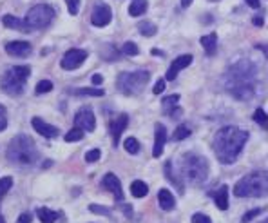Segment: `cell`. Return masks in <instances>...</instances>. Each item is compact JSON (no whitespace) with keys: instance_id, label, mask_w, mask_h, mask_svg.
Returning <instances> with one entry per match:
<instances>
[{"instance_id":"6da1fadb","label":"cell","mask_w":268,"mask_h":223,"mask_svg":"<svg viewBox=\"0 0 268 223\" xmlns=\"http://www.w3.org/2000/svg\"><path fill=\"white\" fill-rule=\"evenodd\" d=\"M249 138L250 134L239 127H234V125L221 127L214 136V151H216L217 160L225 165L234 163Z\"/></svg>"},{"instance_id":"7a4b0ae2","label":"cell","mask_w":268,"mask_h":223,"mask_svg":"<svg viewBox=\"0 0 268 223\" xmlns=\"http://www.w3.org/2000/svg\"><path fill=\"white\" fill-rule=\"evenodd\" d=\"M255 78V65L241 60L236 65H232V69L227 75V87L230 95L236 96L237 100H250L255 93L254 87Z\"/></svg>"},{"instance_id":"3957f363","label":"cell","mask_w":268,"mask_h":223,"mask_svg":"<svg viewBox=\"0 0 268 223\" xmlns=\"http://www.w3.org/2000/svg\"><path fill=\"white\" fill-rule=\"evenodd\" d=\"M7 158H9V162L17 163V165H33V163L38 162L40 154L31 136L19 134V136H15L13 140H11V143H9Z\"/></svg>"},{"instance_id":"277c9868","label":"cell","mask_w":268,"mask_h":223,"mask_svg":"<svg viewBox=\"0 0 268 223\" xmlns=\"http://www.w3.org/2000/svg\"><path fill=\"white\" fill-rule=\"evenodd\" d=\"M209 162L199 156L196 153H187L181 156L179 160V172H181V178L187 180L191 185H199L203 183L207 176H209Z\"/></svg>"},{"instance_id":"5b68a950","label":"cell","mask_w":268,"mask_h":223,"mask_svg":"<svg viewBox=\"0 0 268 223\" xmlns=\"http://www.w3.org/2000/svg\"><path fill=\"white\" fill-rule=\"evenodd\" d=\"M237 198H265L268 196V171H255L247 174L234 185Z\"/></svg>"},{"instance_id":"8992f818","label":"cell","mask_w":268,"mask_h":223,"mask_svg":"<svg viewBox=\"0 0 268 223\" xmlns=\"http://www.w3.org/2000/svg\"><path fill=\"white\" fill-rule=\"evenodd\" d=\"M29 75H31V67L29 65H15V67H11V69H7L4 73V77L0 80V87L9 96L22 95Z\"/></svg>"},{"instance_id":"52a82bcc","label":"cell","mask_w":268,"mask_h":223,"mask_svg":"<svg viewBox=\"0 0 268 223\" xmlns=\"http://www.w3.org/2000/svg\"><path fill=\"white\" fill-rule=\"evenodd\" d=\"M149 78H151V73L149 71H134V73H121L118 80H116V85L118 89L123 93V95H138L143 91V87L147 85Z\"/></svg>"},{"instance_id":"ba28073f","label":"cell","mask_w":268,"mask_h":223,"mask_svg":"<svg viewBox=\"0 0 268 223\" xmlns=\"http://www.w3.org/2000/svg\"><path fill=\"white\" fill-rule=\"evenodd\" d=\"M55 9L49 4H37L33 6L26 15V24L29 29H44L53 22L55 19Z\"/></svg>"},{"instance_id":"9c48e42d","label":"cell","mask_w":268,"mask_h":223,"mask_svg":"<svg viewBox=\"0 0 268 223\" xmlns=\"http://www.w3.org/2000/svg\"><path fill=\"white\" fill-rule=\"evenodd\" d=\"M85 60H87V51H85V49H69V51L64 55L60 65H62V69L65 71H73V69H78Z\"/></svg>"},{"instance_id":"30bf717a","label":"cell","mask_w":268,"mask_h":223,"mask_svg":"<svg viewBox=\"0 0 268 223\" xmlns=\"http://www.w3.org/2000/svg\"><path fill=\"white\" fill-rule=\"evenodd\" d=\"M113 20V11H111V7L107 4H103V2H98L93 9V13H91V22H93V26L96 27H105Z\"/></svg>"},{"instance_id":"8fae6325","label":"cell","mask_w":268,"mask_h":223,"mask_svg":"<svg viewBox=\"0 0 268 223\" xmlns=\"http://www.w3.org/2000/svg\"><path fill=\"white\" fill-rule=\"evenodd\" d=\"M75 125L83 131H95L96 127V118H95V113H93V109L91 107H82L78 109V113L75 115Z\"/></svg>"},{"instance_id":"7c38bea8","label":"cell","mask_w":268,"mask_h":223,"mask_svg":"<svg viewBox=\"0 0 268 223\" xmlns=\"http://www.w3.org/2000/svg\"><path fill=\"white\" fill-rule=\"evenodd\" d=\"M33 51V47L29 42H24V40H13V42H7L6 44V53L11 55V57L17 58H26L29 57Z\"/></svg>"},{"instance_id":"4fadbf2b","label":"cell","mask_w":268,"mask_h":223,"mask_svg":"<svg viewBox=\"0 0 268 223\" xmlns=\"http://www.w3.org/2000/svg\"><path fill=\"white\" fill-rule=\"evenodd\" d=\"M127 125H129V116L125 115V113L118 115L115 120L111 122V136H113V143H115V147L120 143V136H121V133L127 129Z\"/></svg>"},{"instance_id":"5bb4252c","label":"cell","mask_w":268,"mask_h":223,"mask_svg":"<svg viewBox=\"0 0 268 223\" xmlns=\"http://www.w3.org/2000/svg\"><path fill=\"white\" fill-rule=\"evenodd\" d=\"M102 187L113 192L118 202H121V200H123L121 183H120V180H118V176H116V174H113V172H107V174L103 176V180H102Z\"/></svg>"},{"instance_id":"9a60e30c","label":"cell","mask_w":268,"mask_h":223,"mask_svg":"<svg viewBox=\"0 0 268 223\" xmlns=\"http://www.w3.org/2000/svg\"><path fill=\"white\" fill-rule=\"evenodd\" d=\"M154 149H153V156L154 158H160L163 154V147H165V142H167V129L163 123H156L154 125Z\"/></svg>"},{"instance_id":"2e32d148","label":"cell","mask_w":268,"mask_h":223,"mask_svg":"<svg viewBox=\"0 0 268 223\" xmlns=\"http://www.w3.org/2000/svg\"><path fill=\"white\" fill-rule=\"evenodd\" d=\"M31 125H33V129L37 131L38 134H42L44 138H57L58 136V127H55V125H49L47 122H44L42 118H38V116H35L31 120Z\"/></svg>"},{"instance_id":"e0dca14e","label":"cell","mask_w":268,"mask_h":223,"mask_svg":"<svg viewBox=\"0 0 268 223\" xmlns=\"http://www.w3.org/2000/svg\"><path fill=\"white\" fill-rule=\"evenodd\" d=\"M191 64H192V57H191V55H181V57H178L172 62V64H171L169 71H167L165 80H174V78L178 77L179 71L185 69V67H189Z\"/></svg>"},{"instance_id":"ac0fdd59","label":"cell","mask_w":268,"mask_h":223,"mask_svg":"<svg viewBox=\"0 0 268 223\" xmlns=\"http://www.w3.org/2000/svg\"><path fill=\"white\" fill-rule=\"evenodd\" d=\"M2 24L6 27H9V29H17V31H22V33L31 31V29L27 27L26 20H20L17 19V17H13V15H4V17H2Z\"/></svg>"},{"instance_id":"d6986e66","label":"cell","mask_w":268,"mask_h":223,"mask_svg":"<svg viewBox=\"0 0 268 223\" xmlns=\"http://www.w3.org/2000/svg\"><path fill=\"white\" fill-rule=\"evenodd\" d=\"M214 202H216L217 209L219 210H227L229 209V185H221L216 192H212Z\"/></svg>"},{"instance_id":"ffe728a7","label":"cell","mask_w":268,"mask_h":223,"mask_svg":"<svg viewBox=\"0 0 268 223\" xmlns=\"http://www.w3.org/2000/svg\"><path fill=\"white\" fill-rule=\"evenodd\" d=\"M158 203L163 210H172L176 207V200H174L172 192L169 189H160L158 192Z\"/></svg>"},{"instance_id":"44dd1931","label":"cell","mask_w":268,"mask_h":223,"mask_svg":"<svg viewBox=\"0 0 268 223\" xmlns=\"http://www.w3.org/2000/svg\"><path fill=\"white\" fill-rule=\"evenodd\" d=\"M201 45H203L205 53L209 55V57H214L217 51V35L216 33H211V35H205V37H201Z\"/></svg>"},{"instance_id":"7402d4cb","label":"cell","mask_w":268,"mask_h":223,"mask_svg":"<svg viewBox=\"0 0 268 223\" xmlns=\"http://www.w3.org/2000/svg\"><path fill=\"white\" fill-rule=\"evenodd\" d=\"M37 216L42 223H55L58 220V212L51 209H45V207H40L37 209Z\"/></svg>"},{"instance_id":"603a6c76","label":"cell","mask_w":268,"mask_h":223,"mask_svg":"<svg viewBox=\"0 0 268 223\" xmlns=\"http://www.w3.org/2000/svg\"><path fill=\"white\" fill-rule=\"evenodd\" d=\"M147 192H149V187L145 182H141V180H134L133 183H131V194H133L134 198L147 196Z\"/></svg>"},{"instance_id":"cb8c5ba5","label":"cell","mask_w":268,"mask_h":223,"mask_svg":"<svg viewBox=\"0 0 268 223\" xmlns=\"http://www.w3.org/2000/svg\"><path fill=\"white\" fill-rule=\"evenodd\" d=\"M145 11H147V0H136L129 7V15L131 17H141Z\"/></svg>"},{"instance_id":"d4e9b609","label":"cell","mask_w":268,"mask_h":223,"mask_svg":"<svg viewBox=\"0 0 268 223\" xmlns=\"http://www.w3.org/2000/svg\"><path fill=\"white\" fill-rule=\"evenodd\" d=\"M165 176H167V180H169L171 183H174L179 189V191L183 192V183L179 182L178 176H176V174L172 172V162H167V163H165Z\"/></svg>"},{"instance_id":"484cf974","label":"cell","mask_w":268,"mask_h":223,"mask_svg":"<svg viewBox=\"0 0 268 223\" xmlns=\"http://www.w3.org/2000/svg\"><path fill=\"white\" fill-rule=\"evenodd\" d=\"M178 102H179V95H171V96H165L163 98V113L169 115L174 107H178Z\"/></svg>"},{"instance_id":"4316f807","label":"cell","mask_w":268,"mask_h":223,"mask_svg":"<svg viewBox=\"0 0 268 223\" xmlns=\"http://www.w3.org/2000/svg\"><path fill=\"white\" fill-rule=\"evenodd\" d=\"M138 29H140V33L143 35V37H154L156 31H158V27L154 26L153 22H149V20L140 22V24H138Z\"/></svg>"},{"instance_id":"83f0119b","label":"cell","mask_w":268,"mask_h":223,"mask_svg":"<svg viewBox=\"0 0 268 223\" xmlns=\"http://www.w3.org/2000/svg\"><path fill=\"white\" fill-rule=\"evenodd\" d=\"M11 187H13V178L11 176L0 178V202H2V198L6 196L7 192L11 191Z\"/></svg>"},{"instance_id":"f1b7e54d","label":"cell","mask_w":268,"mask_h":223,"mask_svg":"<svg viewBox=\"0 0 268 223\" xmlns=\"http://www.w3.org/2000/svg\"><path fill=\"white\" fill-rule=\"evenodd\" d=\"M83 134H85V131L80 127H75V129H71L69 133L64 136V140L65 142H80L83 138Z\"/></svg>"},{"instance_id":"f546056e","label":"cell","mask_w":268,"mask_h":223,"mask_svg":"<svg viewBox=\"0 0 268 223\" xmlns=\"http://www.w3.org/2000/svg\"><path fill=\"white\" fill-rule=\"evenodd\" d=\"M123 147H125V151H127L129 154L140 153V142L136 140V138H127V140L123 142Z\"/></svg>"},{"instance_id":"4dcf8cb0","label":"cell","mask_w":268,"mask_h":223,"mask_svg":"<svg viewBox=\"0 0 268 223\" xmlns=\"http://www.w3.org/2000/svg\"><path fill=\"white\" fill-rule=\"evenodd\" d=\"M191 136V129L187 127V125H178L176 127V131H174V140L176 142H181V140H185V138H189Z\"/></svg>"},{"instance_id":"1f68e13d","label":"cell","mask_w":268,"mask_h":223,"mask_svg":"<svg viewBox=\"0 0 268 223\" xmlns=\"http://www.w3.org/2000/svg\"><path fill=\"white\" fill-rule=\"evenodd\" d=\"M254 122L255 123H259L261 127L268 129V115L263 111V109H255V113H254Z\"/></svg>"},{"instance_id":"d6a6232c","label":"cell","mask_w":268,"mask_h":223,"mask_svg":"<svg viewBox=\"0 0 268 223\" xmlns=\"http://www.w3.org/2000/svg\"><path fill=\"white\" fill-rule=\"evenodd\" d=\"M121 51H123V55H127V57H136V55L140 53V49H138V45L134 44V42H125L123 47H121Z\"/></svg>"},{"instance_id":"836d02e7","label":"cell","mask_w":268,"mask_h":223,"mask_svg":"<svg viewBox=\"0 0 268 223\" xmlns=\"http://www.w3.org/2000/svg\"><path fill=\"white\" fill-rule=\"evenodd\" d=\"M51 89H53V83L49 82V80H40V82L37 83L35 93H37V95H44V93H49Z\"/></svg>"},{"instance_id":"e575fe53","label":"cell","mask_w":268,"mask_h":223,"mask_svg":"<svg viewBox=\"0 0 268 223\" xmlns=\"http://www.w3.org/2000/svg\"><path fill=\"white\" fill-rule=\"evenodd\" d=\"M75 95H87V96H103L105 93H103V89H87V87H83V89H75L73 91Z\"/></svg>"},{"instance_id":"d590c367","label":"cell","mask_w":268,"mask_h":223,"mask_svg":"<svg viewBox=\"0 0 268 223\" xmlns=\"http://www.w3.org/2000/svg\"><path fill=\"white\" fill-rule=\"evenodd\" d=\"M100 156H102L100 149H91V151L85 153V162H87V163H95V162L100 160Z\"/></svg>"},{"instance_id":"8d00e7d4","label":"cell","mask_w":268,"mask_h":223,"mask_svg":"<svg viewBox=\"0 0 268 223\" xmlns=\"http://www.w3.org/2000/svg\"><path fill=\"white\" fill-rule=\"evenodd\" d=\"M65 4H67V9H69V13L73 17L78 15V11H80V0H65Z\"/></svg>"},{"instance_id":"74e56055","label":"cell","mask_w":268,"mask_h":223,"mask_svg":"<svg viewBox=\"0 0 268 223\" xmlns=\"http://www.w3.org/2000/svg\"><path fill=\"white\" fill-rule=\"evenodd\" d=\"M263 212V209H252V210H249V212H245V216H243V220L241 222L243 223H249V222H252L254 218H257L259 214Z\"/></svg>"},{"instance_id":"f35d334b","label":"cell","mask_w":268,"mask_h":223,"mask_svg":"<svg viewBox=\"0 0 268 223\" xmlns=\"http://www.w3.org/2000/svg\"><path fill=\"white\" fill-rule=\"evenodd\" d=\"M7 127V111L6 107L0 103V131H4Z\"/></svg>"},{"instance_id":"ab89813d","label":"cell","mask_w":268,"mask_h":223,"mask_svg":"<svg viewBox=\"0 0 268 223\" xmlns=\"http://www.w3.org/2000/svg\"><path fill=\"white\" fill-rule=\"evenodd\" d=\"M89 209H91V212H95V214H103V216H109V214H111V210L109 209L100 207V205H96V203L89 205Z\"/></svg>"},{"instance_id":"60d3db41","label":"cell","mask_w":268,"mask_h":223,"mask_svg":"<svg viewBox=\"0 0 268 223\" xmlns=\"http://www.w3.org/2000/svg\"><path fill=\"white\" fill-rule=\"evenodd\" d=\"M192 223H211V218L203 214V212H196L194 216H192Z\"/></svg>"},{"instance_id":"b9f144b4","label":"cell","mask_w":268,"mask_h":223,"mask_svg":"<svg viewBox=\"0 0 268 223\" xmlns=\"http://www.w3.org/2000/svg\"><path fill=\"white\" fill-rule=\"evenodd\" d=\"M163 91H165V80H158V82L154 83L153 93L154 95H160V93H163Z\"/></svg>"},{"instance_id":"7bdbcfd3","label":"cell","mask_w":268,"mask_h":223,"mask_svg":"<svg viewBox=\"0 0 268 223\" xmlns=\"http://www.w3.org/2000/svg\"><path fill=\"white\" fill-rule=\"evenodd\" d=\"M19 223H31V214L29 212H22L19 218Z\"/></svg>"},{"instance_id":"ee69618b","label":"cell","mask_w":268,"mask_h":223,"mask_svg":"<svg viewBox=\"0 0 268 223\" xmlns=\"http://www.w3.org/2000/svg\"><path fill=\"white\" fill-rule=\"evenodd\" d=\"M252 24L257 27H261L263 24H265V20H263V17H254V19H252Z\"/></svg>"},{"instance_id":"f6af8a7d","label":"cell","mask_w":268,"mask_h":223,"mask_svg":"<svg viewBox=\"0 0 268 223\" xmlns=\"http://www.w3.org/2000/svg\"><path fill=\"white\" fill-rule=\"evenodd\" d=\"M102 82H103L102 75H93V83H95V85H100Z\"/></svg>"},{"instance_id":"bcb514c9","label":"cell","mask_w":268,"mask_h":223,"mask_svg":"<svg viewBox=\"0 0 268 223\" xmlns=\"http://www.w3.org/2000/svg\"><path fill=\"white\" fill-rule=\"evenodd\" d=\"M247 4H249L250 7H254V9H257V7L261 6V2H259V0H247Z\"/></svg>"},{"instance_id":"7dc6e473","label":"cell","mask_w":268,"mask_h":223,"mask_svg":"<svg viewBox=\"0 0 268 223\" xmlns=\"http://www.w3.org/2000/svg\"><path fill=\"white\" fill-rule=\"evenodd\" d=\"M194 2V0H181V7H189Z\"/></svg>"},{"instance_id":"c3c4849f","label":"cell","mask_w":268,"mask_h":223,"mask_svg":"<svg viewBox=\"0 0 268 223\" xmlns=\"http://www.w3.org/2000/svg\"><path fill=\"white\" fill-rule=\"evenodd\" d=\"M153 55H160V57H163V53L158 51V49H153Z\"/></svg>"},{"instance_id":"681fc988","label":"cell","mask_w":268,"mask_h":223,"mask_svg":"<svg viewBox=\"0 0 268 223\" xmlns=\"http://www.w3.org/2000/svg\"><path fill=\"white\" fill-rule=\"evenodd\" d=\"M0 223H6L4 222V216H2V214H0Z\"/></svg>"},{"instance_id":"f907efd6","label":"cell","mask_w":268,"mask_h":223,"mask_svg":"<svg viewBox=\"0 0 268 223\" xmlns=\"http://www.w3.org/2000/svg\"><path fill=\"white\" fill-rule=\"evenodd\" d=\"M261 223H268V218H267V220H263V222Z\"/></svg>"},{"instance_id":"816d5d0a","label":"cell","mask_w":268,"mask_h":223,"mask_svg":"<svg viewBox=\"0 0 268 223\" xmlns=\"http://www.w3.org/2000/svg\"><path fill=\"white\" fill-rule=\"evenodd\" d=\"M209 2H216V0H209Z\"/></svg>"}]
</instances>
